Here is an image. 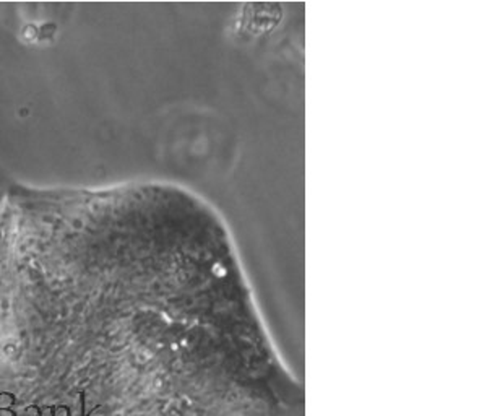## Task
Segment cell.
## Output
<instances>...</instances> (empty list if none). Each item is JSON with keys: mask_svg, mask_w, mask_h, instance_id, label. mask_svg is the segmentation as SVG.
<instances>
[{"mask_svg": "<svg viewBox=\"0 0 487 416\" xmlns=\"http://www.w3.org/2000/svg\"><path fill=\"white\" fill-rule=\"evenodd\" d=\"M68 416H85L83 413V400H77L75 405L68 410Z\"/></svg>", "mask_w": 487, "mask_h": 416, "instance_id": "1", "label": "cell"}]
</instances>
